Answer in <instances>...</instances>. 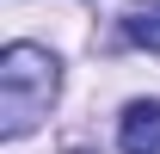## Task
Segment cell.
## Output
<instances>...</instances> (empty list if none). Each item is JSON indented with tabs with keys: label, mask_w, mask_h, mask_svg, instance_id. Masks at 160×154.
I'll use <instances>...</instances> for the list:
<instances>
[{
	"label": "cell",
	"mask_w": 160,
	"mask_h": 154,
	"mask_svg": "<svg viewBox=\"0 0 160 154\" xmlns=\"http://www.w3.org/2000/svg\"><path fill=\"white\" fill-rule=\"evenodd\" d=\"M117 148L123 154H160V99H136L117 117Z\"/></svg>",
	"instance_id": "cell-2"
},
{
	"label": "cell",
	"mask_w": 160,
	"mask_h": 154,
	"mask_svg": "<svg viewBox=\"0 0 160 154\" xmlns=\"http://www.w3.org/2000/svg\"><path fill=\"white\" fill-rule=\"evenodd\" d=\"M123 37L160 56V0H129L123 6Z\"/></svg>",
	"instance_id": "cell-3"
},
{
	"label": "cell",
	"mask_w": 160,
	"mask_h": 154,
	"mask_svg": "<svg viewBox=\"0 0 160 154\" xmlns=\"http://www.w3.org/2000/svg\"><path fill=\"white\" fill-rule=\"evenodd\" d=\"M62 93V62L43 43H6L0 49V136L19 142L49 117Z\"/></svg>",
	"instance_id": "cell-1"
}]
</instances>
